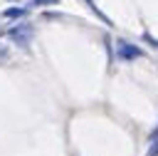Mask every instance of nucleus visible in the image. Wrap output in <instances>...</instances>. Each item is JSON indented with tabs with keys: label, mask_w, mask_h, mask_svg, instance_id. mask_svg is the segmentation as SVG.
<instances>
[{
	"label": "nucleus",
	"mask_w": 158,
	"mask_h": 156,
	"mask_svg": "<svg viewBox=\"0 0 158 156\" xmlns=\"http://www.w3.org/2000/svg\"><path fill=\"white\" fill-rule=\"evenodd\" d=\"M7 37H10L15 45L25 47V45H30V40H32V27H30V25H17V27H12V30L7 32Z\"/></svg>",
	"instance_id": "1"
},
{
	"label": "nucleus",
	"mask_w": 158,
	"mask_h": 156,
	"mask_svg": "<svg viewBox=\"0 0 158 156\" xmlns=\"http://www.w3.org/2000/svg\"><path fill=\"white\" fill-rule=\"evenodd\" d=\"M116 54L121 57V59H136V57H141L143 52L136 47V45H131V42H123V40H118L116 42Z\"/></svg>",
	"instance_id": "2"
},
{
	"label": "nucleus",
	"mask_w": 158,
	"mask_h": 156,
	"mask_svg": "<svg viewBox=\"0 0 158 156\" xmlns=\"http://www.w3.org/2000/svg\"><path fill=\"white\" fill-rule=\"evenodd\" d=\"M25 15V7H7L5 12H2V17H10V20H15V17H22Z\"/></svg>",
	"instance_id": "3"
},
{
	"label": "nucleus",
	"mask_w": 158,
	"mask_h": 156,
	"mask_svg": "<svg viewBox=\"0 0 158 156\" xmlns=\"http://www.w3.org/2000/svg\"><path fill=\"white\" fill-rule=\"evenodd\" d=\"M84 2H86V5H89V7H91V10H94V15H96V17H99V20H104V22H106V25H111V20H109V17H106V15H104V12H101V10H99V7H96V5H94V0H84Z\"/></svg>",
	"instance_id": "4"
},
{
	"label": "nucleus",
	"mask_w": 158,
	"mask_h": 156,
	"mask_svg": "<svg viewBox=\"0 0 158 156\" xmlns=\"http://www.w3.org/2000/svg\"><path fill=\"white\" fill-rule=\"evenodd\" d=\"M148 154H151V156H158V141L151 146V151H148Z\"/></svg>",
	"instance_id": "5"
},
{
	"label": "nucleus",
	"mask_w": 158,
	"mask_h": 156,
	"mask_svg": "<svg viewBox=\"0 0 158 156\" xmlns=\"http://www.w3.org/2000/svg\"><path fill=\"white\" fill-rule=\"evenodd\" d=\"M44 2H49V5H54V2H59V0H35V5H44Z\"/></svg>",
	"instance_id": "6"
},
{
	"label": "nucleus",
	"mask_w": 158,
	"mask_h": 156,
	"mask_svg": "<svg viewBox=\"0 0 158 156\" xmlns=\"http://www.w3.org/2000/svg\"><path fill=\"white\" fill-rule=\"evenodd\" d=\"M5 59H7V50H5V47H0V62H5Z\"/></svg>",
	"instance_id": "7"
}]
</instances>
